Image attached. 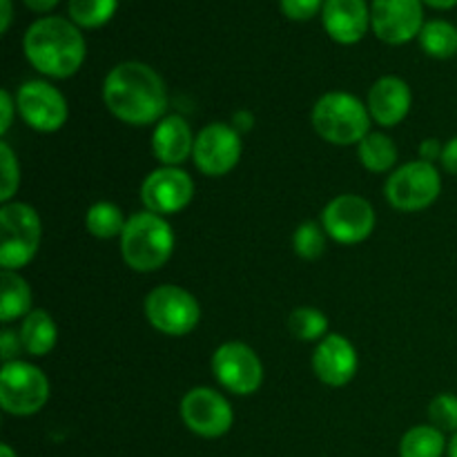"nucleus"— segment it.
Returning <instances> with one entry per match:
<instances>
[{"mask_svg":"<svg viewBox=\"0 0 457 457\" xmlns=\"http://www.w3.org/2000/svg\"><path fill=\"white\" fill-rule=\"evenodd\" d=\"M195 199V181L183 168H161L152 170L141 183L143 208L161 217H172L183 212Z\"/></svg>","mask_w":457,"mask_h":457,"instance_id":"nucleus-14","label":"nucleus"},{"mask_svg":"<svg viewBox=\"0 0 457 457\" xmlns=\"http://www.w3.org/2000/svg\"><path fill=\"white\" fill-rule=\"evenodd\" d=\"M27 9L36 13H49L58 4V0H22Z\"/></svg>","mask_w":457,"mask_h":457,"instance_id":"nucleus-37","label":"nucleus"},{"mask_svg":"<svg viewBox=\"0 0 457 457\" xmlns=\"http://www.w3.org/2000/svg\"><path fill=\"white\" fill-rule=\"evenodd\" d=\"M0 112H3V119H0V134H7L13 125V114L18 112L16 107V96L9 94V89L0 92Z\"/></svg>","mask_w":457,"mask_h":457,"instance_id":"nucleus-33","label":"nucleus"},{"mask_svg":"<svg viewBox=\"0 0 457 457\" xmlns=\"http://www.w3.org/2000/svg\"><path fill=\"white\" fill-rule=\"evenodd\" d=\"M179 413L187 431L204 440H219L228 436L235 424V411L230 402L210 386L190 388L183 395Z\"/></svg>","mask_w":457,"mask_h":457,"instance_id":"nucleus-9","label":"nucleus"},{"mask_svg":"<svg viewBox=\"0 0 457 457\" xmlns=\"http://www.w3.org/2000/svg\"><path fill=\"white\" fill-rule=\"evenodd\" d=\"M103 103L120 123L132 128L156 125L165 119L170 98L159 71L141 61H125L112 67L103 80Z\"/></svg>","mask_w":457,"mask_h":457,"instance_id":"nucleus-1","label":"nucleus"},{"mask_svg":"<svg viewBox=\"0 0 457 457\" xmlns=\"http://www.w3.org/2000/svg\"><path fill=\"white\" fill-rule=\"evenodd\" d=\"M442 152H445V145L437 138H427L420 145V159L427 161V163H436L442 159Z\"/></svg>","mask_w":457,"mask_h":457,"instance_id":"nucleus-34","label":"nucleus"},{"mask_svg":"<svg viewBox=\"0 0 457 457\" xmlns=\"http://www.w3.org/2000/svg\"><path fill=\"white\" fill-rule=\"evenodd\" d=\"M0 172H3V183H0V201L12 204L21 187V165H18L16 154L7 141L0 143Z\"/></svg>","mask_w":457,"mask_h":457,"instance_id":"nucleus-30","label":"nucleus"},{"mask_svg":"<svg viewBox=\"0 0 457 457\" xmlns=\"http://www.w3.org/2000/svg\"><path fill=\"white\" fill-rule=\"evenodd\" d=\"M143 311L152 328L168 337H186L201 321V306L195 295L174 284L152 288Z\"/></svg>","mask_w":457,"mask_h":457,"instance_id":"nucleus-7","label":"nucleus"},{"mask_svg":"<svg viewBox=\"0 0 457 457\" xmlns=\"http://www.w3.org/2000/svg\"><path fill=\"white\" fill-rule=\"evenodd\" d=\"M418 40L422 52L436 61H449L457 56V27L453 22L442 21V18L427 21Z\"/></svg>","mask_w":457,"mask_h":457,"instance_id":"nucleus-24","label":"nucleus"},{"mask_svg":"<svg viewBox=\"0 0 457 457\" xmlns=\"http://www.w3.org/2000/svg\"><path fill=\"white\" fill-rule=\"evenodd\" d=\"M357 156H360V163L364 165L369 172L386 174L395 168L400 152H397L395 141H393L388 134L373 132V129H370V132L361 138L360 145H357Z\"/></svg>","mask_w":457,"mask_h":457,"instance_id":"nucleus-22","label":"nucleus"},{"mask_svg":"<svg viewBox=\"0 0 457 457\" xmlns=\"http://www.w3.org/2000/svg\"><path fill=\"white\" fill-rule=\"evenodd\" d=\"M422 0H373L370 29L382 43L406 45L418 38L424 27Z\"/></svg>","mask_w":457,"mask_h":457,"instance_id":"nucleus-15","label":"nucleus"},{"mask_svg":"<svg viewBox=\"0 0 457 457\" xmlns=\"http://www.w3.org/2000/svg\"><path fill=\"white\" fill-rule=\"evenodd\" d=\"M422 3L428 4V7H433V9H442V12H445V9L457 7V0H422Z\"/></svg>","mask_w":457,"mask_h":457,"instance_id":"nucleus-38","label":"nucleus"},{"mask_svg":"<svg viewBox=\"0 0 457 457\" xmlns=\"http://www.w3.org/2000/svg\"><path fill=\"white\" fill-rule=\"evenodd\" d=\"M18 335H21L22 351H25L27 355L45 357L56 348L58 326L47 311L34 308V311L22 320Z\"/></svg>","mask_w":457,"mask_h":457,"instance_id":"nucleus-20","label":"nucleus"},{"mask_svg":"<svg viewBox=\"0 0 457 457\" xmlns=\"http://www.w3.org/2000/svg\"><path fill=\"white\" fill-rule=\"evenodd\" d=\"M16 107L27 128L40 134L58 132L70 119V105L58 87L47 80H27L16 92Z\"/></svg>","mask_w":457,"mask_h":457,"instance_id":"nucleus-13","label":"nucleus"},{"mask_svg":"<svg viewBox=\"0 0 457 457\" xmlns=\"http://www.w3.org/2000/svg\"><path fill=\"white\" fill-rule=\"evenodd\" d=\"M311 120L317 137L339 147L360 145L373 123L366 103H361L355 94L342 89L321 94L312 105Z\"/></svg>","mask_w":457,"mask_h":457,"instance_id":"nucleus-4","label":"nucleus"},{"mask_svg":"<svg viewBox=\"0 0 457 457\" xmlns=\"http://www.w3.org/2000/svg\"><path fill=\"white\" fill-rule=\"evenodd\" d=\"M22 49L38 74L58 80L74 76L87 56L80 27L62 16H43L31 22L22 38Z\"/></svg>","mask_w":457,"mask_h":457,"instance_id":"nucleus-2","label":"nucleus"},{"mask_svg":"<svg viewBox=\"0 0 457 457\" xmlns=\"http://www.w3.org/2000/svg\"><path fill=\"white\" fill-rule=\"evenodd\" d=\"M326 0H279V9L288 21H311L321 13Z\"/></svg>","mask_w":457,"mask_h":457,"instance_id":"nucleus-31","label":"nucleus"},{"mask_svg":"<svg viewBox=\"0 0 457 457\" xmlns=\"http://www.w3.org/2000/svg\"><path fill=\"white\" fill-rule=\"evenodd\" d=\"M0 457H18V453L9 445H0Z\"/></svg>","mask_w":457,"mask_h":457,"instance_id":"nucleus-40","label":"nucleus"},{"mask_svg":"<svg viewBox=\"0 0 457 457\" xmlns=\"http://www.w3.org/2000/svg\"><path fill=\"white\" fill-rule=\"evenodd\" d=\"M446 455L449 457H457V433H453L449 440V451H446Z\"/></svg>","mask_w":457,"mask_h":457,"instance_id":"nucleus-39","label":"nucleus"},{"mask_svg":"<svg viewBox=\"0 0 457 457\" xmlns=\"http://www.w3.org/2000/svg\"><path fill=\"white\" fill-rule=\"evenodd\" d=\"M13 21V3L12 0H0V34H7Z\"/></svg>","mask_w":457,"mask_h":457,"instance_id":"nucleus-36","label":"nucleus"},{"mask_svg":"<svg viewBox=\"0 0 457 457\" xmlns=\"http://www.w3.org/2000/svg\"><path fill=\"white\" fill-rule=\"evenodd\" d=\"M378 214L369 199L360 195H339L328 201L321 212L326 235L342 245H355L375 232Z\"/></svg>","mask_w":457,"mask_h":457,"instance_id":"nucleus-11","label":"nucleus"},{"mask_svg":"<svg viewBox=\"0 0 457 457\" xmlns=\"http://www.w3.org/2000/svg\"><path fill=\"white\" fill-rule=\"evenodd\" d=\"M241 154H244V141L241 132L230 123H210L196 134L195 161L196 170L205 177H226L239 165Z\"/></svg>","mask_w":457,"mask_h":457,"instance_id":"nucleus-12","label":"nucleus"},{"mask_svg":"<svg viewBox=\"0 0 457 457\" xmlns=\"http://www.w3.org/2000/svg\"><path fill=\"white\" fill-rule=\"evenodd\" d=\"M49 402V379L29 361H9L0 370V406L13 418H31Z\"/></svg>","mask_w":457,"mask_h":457,"instance_id":"nucleus-8","label":"nucleus"},{"mask_svg":"<svg viewBox=\"0 0 457 457\" xmlns=\"http://www.w3.org/2000/svg\"><path fill=\"white\" fill-rule=\"evenodd\" d=\"M43 223L29 204L12 201L0 208V266L21 272L38 254Z\"/></svg>","mask_w":457,"mask_h":457,"instance_id":"nucleus-5","label":"nucleus"},{"mask_svg":"<svg viewBox=\"0 0 457 457\" xmlns=\"http://www.w3.org/2000/svg\"><path fill=\"white\" fill-rule=\"evenodd\" d=\"M449 451L446 433L433 424H418L400 440V457H445Z\"/></svg>","mask_w":457,"mask_h":457,"instance_id":"nucleus-23","label":"nucleus"},{"mask_svg":"<svg viewBox=\"0 0 457 457\" xmlns=\"http://www.w3.org/2000/svg\"><path fill=\"white\" fill-rule=\"evenodd\" d=\"M442 195V177L436 163L411 161L393 170L384 183V196L388 205L400 212H422L431 208Z\"/></svg>","mask_w":457,"mask_h":457,"instance_id":"nucleus-6","label":"nucleus"},{"mask_svg":"<svg viewBox=\"0 0 457 457\" xmlns=\"http://www.w3.org/2000/svg\"><path fill=\"white\" fill-rule=\"evenodd\" d=\"M22 351L21 335L12 328H3L0 333V357H3V364L18 360V353Z\"/></svg>","mask_w":457,"mask_h":457,"instance_id":"nucleus-32","label":"nucleus"},{"mask_svg":"<svg viewBox=\"0 0 457 457\" xmlns=\"http://www.w3.org/2000/svg\"><path fill=\"white\" fill-rule=\"evenodd\" d=\"M366 107L375 123L382 128H395L411 114L413 92L400 76H382L370 85Z\"/></svg>","mask_w":457,"mask_h":457,"instance_id":"nucleus-17","label":"nucleus"},{"mask_svg":"<svg viewBox=\"0 0 457 457\" xmlns=\"http://www.w3.org/2000/svg\"><path fill=\"white\" fill-rule=\"evenodd\" d=\"M321 22L335 43L355 45L370 29V4L366 0H326Z\"/></svg>","mask_w":457,"mask_h":457,"instance_id":"nucleus-18","label":"nucleus"},{"mask_svg":"<svg viewBox=\"0 0 457 457\" xmlns=\"http://www.w3.org/2000/svg\"><path fill=\"white\" fill-rule=\"evenodd\" d=\"M125 223L123 210L112 201H96L85 212V230L96 239H120Z\"/></svg>","mask_w":457,"mask_h":457,"instance_id":"nucleus-25","label":"nucleus"},{"mask_svg":"<svg viewBox=\"0 0 457 457\" xmlns=\"http://www.w3.org/2000/svg\"><path fill=\"white\" fill-rule=\"evenodd\" d=\"M195 132L183 116L170 114L154 125L152 132V154L161 165L181 168L195 152Z\"/></svg>","mask_w":457,"mask_h":457,"instance_id":"nucleus-19","label":"nucleus"},{"mask_svg":"<svg viewBox=\"0 0 457 457\" xmlns=\"http://www.w3.org/2000/svg\"><path fill=\"white\" fill-rule=\"evenodd\" d=\"M31 295L29 284L21 272L3 270L0 277V321L3 324H12L16 320H25L34 308H31Z\"/></svg>","mask_w":457,"mask_h":457,"instance_id":"nucleus-21","label":"nucleus"},{"mask_svg":"<svg viewBox=\"0 0 457 457\" xmlns=\"http://www.w3.org/2000/svg\"><path fill=\"white\" fill-rule=\"evenodd\" d=\"M428 424L440 428L442 433H457V395L440 393L428 404Z\"/></svg>","mask_w":457,"mask_h":457,"instance_id":"nucleus-29","label":"nucleus"},{"mask_svg":"<svg viewBox=\"0 0 457 457\" xmlns=\"http://www.w3.org/2000/svg\"><path fill=\"white\" fill-rule=\"evenodd\" d=\"M360 370V355L355 344L337 333H328L312 351V373L321 384L342 388L355 379Z\"/></svg>","mask_w":457,"mask_h":457,"instance_id":"nucleus-16","label":"nucleus"},{"mask_svg":"<svg viewBox=\"0 0 457 457\" xmlns=\"http://www.w3.org/2000/svg\"><path fill=\"white\" fill-rule=\"evenodd\" d=\"M440 165L446 170V172L457 177V137L445 143V152H442Z\"/></svg>","mask_w":457,"mask_h":457,"instance_id":"nucleus-35","label":"nucleus"},{"mask_svg":"<svg viewBox=\"0 0 457 457\" xmlns=\"http://www.w3.org/2000/svg\"><path fill=\"white\" fill-rule=\"evenodd\" d=\"M119 0H67V13L80 29H98L114 18Z\"/></svg>","mask_w":457,"mask_h":457,"instance_id":"nucleus-26","label":"nucleus"},{"mask_svg":"<svg viewBox=\"0 0 457 457\" xmlns=\"http://www.w3.org/2000/svg\"><path fill=\"white\" fill-rule=\"evenodd\" d=\"M212 375L232 395H253L263 384V364L244 342H226L212 353Z\"/></svg>","mask_w":457,"mask_h":457,"instance_id":"nucleus-10","label":"nucleus"},{"mask_svg":"<svg viewBox=\"0 0 457 457\" xmlns=\"http://www.w3.org/2000/svg\"><path fill=\"white\" fill-rule=\"evenodd\" d=\"M290 335L297 342H321L328 335V317L312 306H299L286 320Z\"/></svg>","mask_w":457,"mask_h":457,"instance_id":"nucleus-27","label":"nucleus"},{"mask_svg":"<svg viewBox=\"0 0 457 457\" xmlns=\"http://www.w3.org/2000/svg\"><path fill=\"white\" fill-rule=\"evenodd\" d=\"M326 230L317 221L299 223L293 235L295 254L303 262H317L326 253Z\"/></svg>","mask_w":457,"mask_h":457,"instance_id":"nucleus-28","label":"nucleus"},{"mask_svg":"<svg viewBox=\"0 0 457 457\" xmlns=\"http://www.w3.org/2000/svg\"><path fill=\"white\" fill-rule=\"evenodd\" d=\"M119 241L125 266L147 275L161 270L172 259L177 237L168 219L145 210L128 217Z\"/></svg>","mask_w":457,"mask_h":457,"instance_id":"nucleus-3","label":"nucleus"}]
</instances>
